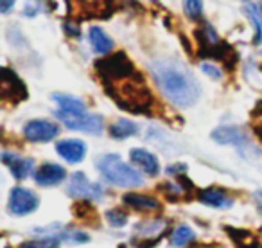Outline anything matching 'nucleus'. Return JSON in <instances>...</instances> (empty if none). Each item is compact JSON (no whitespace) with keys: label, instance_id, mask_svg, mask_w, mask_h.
<instances>
[{"label":"nucleus","instance_id":"f257e3e1","mask_svg":"<svg viewBox=\"0 0 262 248\" xmlns=\"http://www.w3.org/2000/svg\"><path fill=\"white\" fill-rule=\"evenodd\" d=\"M151 74L162 94L180 108L196 105L201 95V87L187 67L174 59H157L151 63Z\"/></svg>","mask_w":262,"mask_h":248},{"label":"nucleus","instance_id":"f03ea898","mask_svg":"<svg viewBox=\"0 0 262 248\" xmlns=\"http://www.w3.org/2000/svg\"><path fill=\"white\" fill-rule=\"evenodd\" d=\"M113 99L119 102L120 108L135 113L147 112L149 106L153 105V97H151L149 90L146 88V85H144L142 77L139 74L124 79V83H117Z\"/></svg>","mask_w":262,"mask_h":248},{"label":"nucleus","instance_id":"7ed1b4c3","mask_svg":"<svg viewBox=\"0 0 262 248\" xmlns=\"http://www.w3.org/2000/svg\"><path fill=\"white\" fill-rule=\"evenodd\" d=\"M97 168L101 171L102 178L108 183H112V185L139 187L144 182V176L135 168H131L129 164H126L119 155H113V153L104 155L97 162Z\"/></svg>","mask_w":262,"mask_h":248},{"label":"nucleus","instance_id":"20e7f679","mask_svg":"<svg viewBox=\"0 0 262 248\" xmlns=\"http://www.w3.org/2000/svg\"><path fill=\"white\" fill-rule=\"evenodd\" d=\"M97 70L101 74V77L106 81V83H119L122 79H127V77L135 76V67L129 61L124 52H117L113 56H108V58L97 61Z\"/></svg>","mask_w":262,"mask_h":248},{"label":"nucleus","instance_id":"39448f33","mask_svg":"<svg viewBox=\"0 0 262 248\" xmlns=\"http://www.w3.org/2000/svg\"><path fill=\"white\" fill-rule=\"evenodd\" d=\"M59 120L65 124L69 130H77V132L90 133V135H99L104 128V120L101 115H95V113H65L59 110L56 113Z\"/></svg>","mask_w":262,"mask_h":248},{"label":"nucleus","instance_id":"423d86ee","mask_svg":"<svg viewBox=\"0 0 262 248\" xmlns=\"http://www.w3.org/2000/svg\"><path fill=\"white\" fill-rule=\"evenodd\" d=\"M67 191L70 196L77 200H99L104 196V189L99 183L90 182L84 173H74Z\"/></svg>","mask_w":262,"mask_h":248},{"label":"nucleus","instance_id":"0eeeda50","mask_svg":"<svg viewBox=\"0 0 262 248\" xmlns=\"http://www.w3.org/2000/svg\"><path fill=\"white\" fill-rule=\"evenodd\" d=\"M40 205L38 196L29 189H24V187H15L9 194V203L8 209L11 214L15 216H26L34 212Z\"/></svg>","mask_w":262,"mask_h":248},{"label":"nucleus","instance_id":"6e6552de","mask_svg":"<svg viewBox=\"0 0 262 248\" xmlns=\"http://www.w3.org/2000/svg\"><path fill=\"white\" fill-rule=\"evenodd\" d=\"M59 133V126L56 122L45 119H34L24 126V135L29 139L31 142H49V140L56 139Z\"/></svg>","mask_w":262,"mask_h":248},{"label":"nucleus","instance_id":"1a4fd4ad","mask_svg":"<svg viewBox=\"0 0 262 248\" xmlns=\"http://www.w3.org/2000/svg\"><path fill=\"white\" fill-rule=\"evenodd\" d=\"M0 90H2V99H4V101L18 102L27 97L26 85H24L22 81H20V77L9 69L2 70V87H0Z\"/></svg>","mask_w":262,"mask_h":248},{"label":"nucleus","instance_id":"9d476101","mask_svg":"<svg viewBox=\"0 0 262 248\" xmlns=\"http://www.w3.org/2000/svg\"><path fill=\"white\" fill-rule=\"evenodd\" d=\"M56 151L70 164H79L86 157V144L79 139H65L56 144Z\"/></svg>","mask_w":262,"mask_h":248},{"label":"nucleus","instance_id":"9b49d317","mask_svg":"<svg viewBox=\"0 0 262 248\" xmlns=\"http://www.w3.org/2000/svg\"><path fill=\"white\" fill-rule=\"evenodd\" d=\"M67 178V171L63 166L58 164H43L36 173H34V180H36L38 185L43 187H51V185H58L63 180Z\"/></svg>","mask_w":262,"mask_h":248},{"label":"nucleus","instance_id":"f8f14e48","mask_svg":"<svg viewBox=\"0 0 262 248\" xmlns=\"http://www.w3.org/2000/svg\"><path fill=\"white\" fill-rule=\"evenodd\" d=\"M129 157H131V162H133L137 168L142 169L146 175L157 176L158 171H160V162H158V158L155 157L153 153H149L147 150H142V148L131 150Z\"/></svg>","mask_w":262,"mask_h":248},{"label":"nucleus","instance_id":"ddd939ff","mask_svg":"<svg viewBox=\"0 0 262 248\" xmlns=\"http://www.w3.org/2000/svg\"><path fill=\"white\" fill-rule=\"evenodd\" d=\"M2 162L11 169L13 176H15L16 180L27 178V176L31 175V171H33V166H34L31 158H22L15 153H8V151L2 153Z\"/></svg>","mask_w":262,"mask_h":248},{"label":"nucleus","instance_id":"4468645a","mask_svg":"<svg viewBox=\"0 0 262 248\" xmlns=\"http://www.w3.org/2000/svg\"><path fill=\"white\" fill-rule=\"evenodd\" d=\"M212 139L219 144H233V146H243L248 142L246 133L237 126H223L212 132Z\"/></svg>","mask_w":262,"mask_h":248},{"label":"nucleus","instance_id":"2eb2a0df","mask_svg":"<svg viewBox=\"0 0 262 248\" xmlns=\"http://www.w3.org/2000/svg\"><path fill=\"white\" fill-rule=\"evenodd\" d=\"M52 99L58 102L59 110L65 113H86V105H84L81 99L74 97V95H69V94H52Z\"/></svg>","mask_w":262,"mask_h":248},{"label":"nucleus","instance_id":"dca6fc26","mask_svg":"<svg viewBox=\"0 0 262 248\" xmlns=\"http://www.w3.org/2000/svg\"><path fill=\"white\" fill-rule=\"evenodd\" d=\"M200 200L203 201V203L210 205V207H215V209H228L232 207L233 200L228 196V194H225L223 191L219 189H205L200 193Z\"/></svg>","mask_w":262,"mask_h":248},{"label":"nucleus","instance_id":"f3484780","mask_svg":"<svg viewBox=\"0 0 262 248\" xmlns=\"http://www.w3.org/2000/svg\"><path fill=\"white\" fill-rule=\"evenodd\" d=\"M88 38H90L92 49H94L97 54H108L113 49V40L101 29V27H92L90 33H88Z\"/></svg>","mask_w":262,"mask_h":248},{"label":"nucleus","instance_id":"a211bd4d","mask_svg":"<svg viewBox=\"0 0 262 248\" xmlns=\"http://www.w3.org/2000/svg\"><path fill=\"white\" fill-rule=\"evenodd\" d=\"M124 203L137 209V211H155V209L160 207L158 200H155L153 196H146V194H139V193L124 194Z\"/></svg>","mask_w":262,"mask_h":248},{"label":"nucleus","instance_id":"6ab92c4d","mask_svg":"<svg viewBox=\"0 0 262 248\" xmlns=\"http://www.w3.org/2000/svg\"><path fill=\"white\" fill-rule=\"evenodd\" d=\"M244 13L248 15L251 26L255 29L253 44L258 45L262 42V8L258 4H246L244 6Z\"/></svg>","mask_w":262,"mask_h":248},{"label":"nucleus","instance_id":"aec40b11","mask_svg":"<svg viewBox=\"0 0 262 248\" xmlns=\"http://www.w3.org/2000/svg\"><path fill=\"white\" fill-rule=\"evenodd\" d=\"M137 132H139V126L129 119H119L110 128V133H112L113 139H127V137L137 135Z\"/></svg>","mask_w":262,"mask_h":248},{"label":"nucleus","instance_id":"412c9836","mask_svg":"<svg viewBox=\"0 0 262 248\" xmlns=\"http://www.w3.org/2000/svg\"><path fill=\"white\" fill-rule=\"evenodd\" d=\"M164 230H165L164 219H151V221H144L137 226V234H139L142 239L157 237V236H160V234H164Z\"/></svg>","mask_w":262,"mask_h":248},{"label":"nucleus","instance_id":"4be33fe9","mask_svg":"<svg viewBox=\"0 0 262 248\" xmlns=\"http://www.w3.org/2000/svg\"><path fill=\"white\" fill-rule=\"evenodd\" d=\"M194 237H196V234H194V230L190 229L189 225H180V226H176L174 232H172L171 243L174 244V246L182 248V246H187Z\"/></svg>","mask_w":262,"mask_h":248},{"label":"nucleus","instance_id":"5701e85b","mask_svg":"<svg viewBox=\"0 0 262 248\" xmlns=\"http://www.w3.org/2000/svg\"><path fill=\"white\" fill-rule=\"evenodd\" d=\"M183 11L190 20H200L203 16V0H183Z\"/></svg>","mask_w":262,"mask_h":248},{"label":"nucleus","instance_id":"b1692460","mask_svg":"<svg viewBox=\"0 0 262 248\" xmlns=\"http://www.w3.org/2000/svg\"><path fill=\"white\" fill-rule=\"evenodd\" d=\"M20 248H59V239L58 237H43V239H36V241H26L22 243Z\"/></svg>","mask_w":262,"mask_h":248},{"label":"nucleus","instance_id":"393cba45","mask_svg":"<svg viewBox=\"0 0 262 248\" xmlns=\"http://www.w3.org/2000/svg\"><path fill=\"white\" fill-rule=\"evenodd\" d=\"M106 219L112 226H124L127 223V216L120 211H108L106 212Z\"/></svg>","mask_w":262,"mask_h":248},{"label":"nucleus","instance_id":"a878e982","mask_svg":"<svg viewBox=\"0 0 262 248\" xmlns=\"http://www.w3.org/2000/svg\"><path fill=\"white\" fill-rule=\"evenodd\" d=\"M65 237L69 241H72V243H76V244H81V243H86V241H90V236H88L86 232H83V230H72V232H67Z\"/></svg>","mask_w":262,"mask_h":248},{"label":"nucleus","instance_id":"bb28decb","mask_svg":"<svg viewBox=\"0 0 262 248\" xmlns=\"http://www.w3.org/2000/svg\"><path fill=\"white\" fill-rule=\"evenodd\" d=\"M201 70H203L207 76H210L212 79H221V70H219L215 65H210V63H203V65H201Z\"/></svg>","mask_w":262,"mask_h":248},{"label":"nucleus","instance_id":"cd10ccee","mask_svg":"<svg viewBox=\"0 0 262 248\" xmlns=\"http://www.w3.org/2000/svg\"><path fill=\"white\" fill-rule=\"evenodd\" d=\"M38 11H40V8H38V6L34 4V2H27L26 9H24V13H26L27 16H34Z\"/></svg>","mask_w":262,"mask_h":248},{"label":"nucleus","instance_id":"c85d7f7f","mask_svg":"<svg viewBox=\"0 0 262 248\" xmlns=\"http://www.w3.org/2000/svg\"><path fill=\"white\" fill-rule=\"evenodd\" d=\"M13 4H15V0H0V11L8 13L13 8Z\"/></svg>","mask_w":262,"mask_h":248},{"label":"nucleus","instance_id":"c756f323","mask_svg":"<svg viewBox=\"0 0 262 248\" xmlns=\"http://www.w3.org/2000/svg\"><path fill=\"white\" fill-rule=\"evenodd\" d=\"M258 211H260V212H262V200H260V201H258Z\"/></svg>","mask_w":262,"mask_h":248},{"label":"nucleus","instance_id":"7c9ffc66","mask_svg":"<svg viewBox=\"0 0 262 248\" xmlns=\"http://www.w3.org/2000/svg\"><path fill=\"white\" fill-rule=\"evenodd\" d=\"M258 6H260V8H262V0H260V4H258Z\"/></svg>","mask_w":262,"mask_h":248}]
</instances>
